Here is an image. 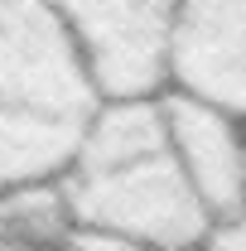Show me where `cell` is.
<instances>
[{
    "instance_id": "4",
    "label": "cell",
    "mask_w": 246,
    "mask_h": 251,
    "mask_svg": "<svg viewBox=\"0 0 246 251\" xmlns=\"http://www.w3.org/2000/svg\"><path fill=\"white\" fill-rule=\"evenodd\" d=\"M159 116L169 135V155L179 159L188 188L208 208V218H227L246 208V150L242 116L179 87L159 92Z\"/></svg>"
},
{
    "instance_id": "2",
    "label": "cell",
    "mask_w": 246,
    "mask_h": 251,
    "mask_svg": "<svg viewBox=\"0 0 246 251\" xmlns=\"http://www.w3.org/2000/svg\"><path fill=\"white\" fill-rule=\"evenodd\" d=\"M39 5L68 34L97 97H154L169 87V39L179 0H39Z\"/></svg>"
},
{
    "instance_id": "1",
    "label": "cell",
    "mask_w": 246,
    "mask_h": 251,
    "mask_svg": "<svg viewBox=\"0 0 246 251\" xmlns=\"http://www.w3.org/2000/svg\"><path fill=\"white\" fill-rule=\"evenodd\" d=\"M53 188L77 232L135 251H198L213 222L169 155L159 92L97 97Z\"/></svg>"
},
{
    "instance_id": "7",
    "label": "cell",
    "mask_w": 246,
    "mask_h": 251,
    "mask_svg": "<svg viewBox=\"0 0 246 251\" xmlns=\"http://www.w3.org/2000/svg\"><path fill=\"white\" fill-rule=\"evenodd\" d=\"M49 251H135V247H121V242H106V237H92V232H68L63 242H53Z\"/></svg>"
},
{
    "instance_id": "5",
    "label": "cell",
    "mask_w": 246,
    "mask_h": 251,
    "mask_svg": "<svg viewBox=\"0 0 246 251\" xmlns=\"http://www.w3.org/2000/svg\"><path fill=\"white\" fill-rule=\"evenodd\" d=\"M169 87L246 116V0H179Z\"/></svg>"
},
{
    "instance_id": "3",
    "label": "cell",
    "mask_w": 246,
    "mask_h": 251,
    "mask_svg": "<svg viewBox=\"0 0 246 251\" xmlns=\"http://www.w3.org/2000/svg\"><path fill=\"white\" fill-rule=\"evenodd\" d=\"M97 87L39 0H0V111L82 126Z\"/></svg>"
},
{
    "instance_id": "8",
    "label": "cell",
    "mask_w": 246,
    "mask_h": 251,
    "mask_svg": "<svg viewBox=\"0 0 246 251\" xmlns=\"http://www.w3.org/2000/svg\"><path fill=\"white\" fill-rule=\"evenodd\" d=\"M242 150H246V116H242Z\"/></svg>"
},
{
    "instance_id": "6",
    "label": "cell",
    "mask_w": 246,
    "mask_h": 251,
    "mask_svg": "<svg viewBox=\"0 0 246 251\" xmlns=\"http://www.w3.org/2000/svg\"><path fill=\"white\" fill-rule=\"evenodd\" d=\"M198 251H246V208L242 213H227V218H213Z\"/></svg>"
}]
</instances>
